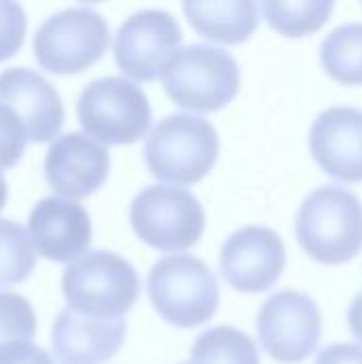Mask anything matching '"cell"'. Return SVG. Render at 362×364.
Listing matches in <instances>:
<instances>
[{
	"mask_svg": "<svg viewBox=\"0 0 362 364\" xmlns=\"http://www.w3.org/2000/svg\"><path fill=\"white\" fill-rule=\"evenodd\" d=\"M314 160L335 179L362 181V109L331 107L322 111L309 132Z\"/></svg>",
	"mask_w": 362,
	"mask_h": 364,
	"instance_id": "obj_14",
	"label": "cell"
},
{
	"mask_svg": "<svg viewBox=\"0 0 362 364\" xmlns=\"http://www.w3.org/2000/svg\"><path fill=\"white\" fill-rule=\"evenodd\" d=\"M109 47V26L90 6H68L47 17L32 41L38 64L55 75L81 73Z\"/></svg>",
	"mask_w": 362,
	"mask_h": 364,
	"instance_id": "obj_7",
	"label": "cell"
},
{
	"mask_svg": "<svg viewBox=\"0 0 362 364\" xmlns=\"http://www.w3.org/2000/svg\"><path fill=\"white\" fill-rule=\"evenodd\" d=\"M143 154L154 177L190 186L207 177L218 162L220 136L209 119L175 113L160 119L147 134Z\"/></svg>",
	"mask_w": 362,
	"mask_h": 364,
	"instance_id": "obj_2",
	"label": "cell"
},
{
	"mask_svg": "<svg viewBox=\"0 0 362 364\" xmlns=\"http://www.w3.org/2000/svg\"><path fill=\"white\" fill-rule=\"evenodd\" d=\"M286 267V247L280 235L267 226H245L222 245L220 271L239 292H265L280 279Z\"/></svg>",
	"mask_w": 362,
	"mask_h": 364,
	"instance_id": "obj_11",
	"label": "cell"
},
{
	"mask_svg": "<svg viewBox=\"0 0 362 364\" xmlns=\"http://www.w3.org/2000/svg\"><path fill=\"white\" fill-rule=\"evenodd\" d=\"M107 175V147L83 132L58 136L45 156V179L60 198H85L105 183Z\"/></svg>",
	"mask_w": 362,
	"mask_h": 364,
	"instance_id": "obj_12",
	"label": "cell"
},
{
	"mask_svg": "<svg viewBox=\"0 0 362 364\" xmlns=\"http://www.w3.org/2000/svg\"><path fill=\"white\" fill-rule=\"evenodd\" d=\"M258 2L254 0H186L183 13L190 26L205 38L239 45L258 28Z\"/></svg>",
	"mask_w": 362,
	"mask_h": 364,
	"instance_id": "obj_17",
	"label": "cell"
},
{
	"mask_svg": "<svg viewBox=\"0 0 362 364\" xmlns=\"http://www.w3.org/2000/svg\"><path fill=\"white\" fill-rule=\"evenodd\" d=\"M154 309L179 328H192L211 320L220 303V286L213 271L194 256H166L147 277Z\"/></svg>",
	"mask_w": 362,
	"mask_h": 364,
	"instance_id": "obj_4",
	"label": "cell"
},
{
	"mask_svg": "<svg viewBox=\"0 0 362 364\" xmlns=\"http://www.w3.org/2000/svg\"><path fill=\"white\" fill-rule=\"evenodd\" d=\"M181 41L183 32L171 13L143 9L119 26L113 55L124 75L137 81H156L179 53Z\"/></svg>",
	"mask_w": 362,
	"mask_h": 364,
	"instance_id": "obj_9",
	"label": "cell"
},
{
	"mask_svg": "<svg viewBox=\"0 0 362 364\" xmlns=\"http://www.w3.org/2000/svg\"><path fill=\"white\" fill-rule=\"evenodd\" d=\"M36 316L28 299L15 292H0V348L17 341H32Z\"/></svg>",
	"mask_w": 362,
	"mask_h": 364,
	"instance_id": "obj_22",
	"label": "cell"
},
{
	"mask_svg": "<svg viewBox=\"0 0 362 364\" xmlns=\"http://www.w3.org/2000/svg\"><path fill=\"white\" fill-rule=\"evenodd\" d=\"M316 364H362V348L354 343L329 346L320 352Z\"/></svg>",
	"mask_w": 362,
	"mask_h": 364,
	"instance_id": "obj_26",
	"label": "cell"
},
{
	"mask_svg": "<svg viewBox=\"0 0 362 364\" xmlns=\"http://www.w3.org/2000/svg\"><path fill=\"white\" fill-rule=\"evenodd\" d=\"M348 324H350V331L352 335L362 343V294H358L352 305H350V311H348Z\"/></svg>",
	"mask_w": 362,
	"mask_h": 364,
	"instance_id": "obj_27",
	"label": "cell"
},
{
	"mask_svg": "<svg viewBox=\"0 0 362 364\" xmlns=\"http://www.w3.org/2000/svg\"><path fill=\"white\" fill-rule=\"evenodd\" d=\"M301 247L322 264H344L362 250V203L341 186H322L301 205L297 215Z\"/></svg>",
	"mask_w": 362,
	"mask_h": 364,
	"instance_id": "obj_1",
	"label": "cell"
},
{
	"mask_svg": "<svg viewBox=\"0 0 362 364\" xmlns=\"http://www.w3.org/2000/svg\"><path fill=\"white\" fill-rule=\"evenodd\" d=\"M324 70L344 85H362V23H344L320 45Z\"/></svg>",
	"mask_w": 362,
	"mask_h": 364,
	"instance_id": "obj_18",
	"label": "cell"
},
{
	"mask_svg": "<svg viewBox=\"0 0 362 364\" xmlns=\"http://www.w3.org/2000/svg\"><path fill=\"white\" fill-rule=\"evenodd\" d=\"M124 337V318H92L68 307L53 320L51 348L60 364H100L117 354Z\"/></svg>",
	"mask_w": 362,
	"mask_h": 364,
	"instance_id": "obj_16",
	"label": "cell"
},
{
	"mask_svg": "<svg viewBox=\"0 0 362 364\" xmlns=\"http://www.w3.org/2000/svg\"><path fill=\"white\" fill-rule=\"evenodd\" d=\"M0 364H53V358L30 341H17L0 348Z\"/></svg>",
	"mask_w": 362,
	"mask_h": 364,
	"instance_id": "obj_25",
	"label": "cell"
},
{
	"mask_svg": "<svg viewBox=\"0 0 362 364\" xmlns=\"http://www.w3.org/2000/svg\"><path fill=\"white\" fill-rule=\"evenodd\" d=\"M62 292L70 309L92 318H124L139 299L134 267L115 252L94 250L75 260L62 275Z\"/></svg>",
	"mask_w": 362,
	"mask_h": 364,
	"instance_id": "obj_3",
	"label": "cell"
},
{
	"mask_svg": "<svg viewBox=\"0 0 362 364\" xmlns=\"http://www.w3.org/2000/svg\"><path fill=\"white\" fill-rule=\"evenodd\" d=\"M36 267V252L30 232L13 222L0 218V286L21 284Z\"/></svg>",
	"mask_w": 362,
	"mask_h": 364,
	"instance_id": "obj_21",
	"label": "cell"
},
{
	"mask_svg": "<svg viewBox=\"0 0 362 364\" xmlns=\"http://www.w3.org/2000/svg\"><path fill=\"white\" fill-rule=\"evenodd\" d=\"M28 141L26 126L4 105H0V168H9L23 156Z\"/></svg>",
	"mask_w": 362,
	"mask_h": 364,
	"instance_id": "obj_24",
	"label": "cell"
},
{
	"mask_svg": "<svg viewBox=\"0 0 362 364\" xmlns=\"http://www.w3.org/2000/svg\"><path fill=\"white\" fill-rule=\"evenodd\" d=\"M0 105L21 119L32 143L51 141L62 130V98L53 83L34 68L13 66L0 73Z\"/></svg>",
	"mask_w": 362,
	"mask_h": 364,
	"instance_id": "obj_13",
	"label": "cell"
},
{
	"mask_svg": "<svg viewBox=\"0 0 362 364\" xmlns=\"http://www.w3.org/2000/svg\"><path fill=\"white\" fill-rule=\"evenodd\" d=\"M194 364H260L250 335L233 326H215L198 335L192 348Z\"/></svg>",
	"mask_w": 362,
	"mask_h": 364,
	"instance_id": "obj_19",
	"label": "cell"
},
{
	"mask_svg": "<svg viewBox=\"0 0 362 364\" xmlns=\"http://www.w3.org/2000/svg\"><path fill=\"white\" fill-rule=\"evenodd\" d=\"M162 81L177 107L211 113L237 96L241 73L237 60L226 49L188 45L173 58Z\"/></svg>",
	"mask_w": 362,
	"mask_h": 364,
	"instance_id": "obj_5",
	"label": "cell"
},
{
	"mask_svg": "<svg viewBox=\"0 0 362 364\" xmlns=\"http://www.w3.org/2000/svg\"><path fill=\"white\" fill-rule=\"evenodd\" d=\"M333 6V0H267L260 4L267 23L280 34L292 38L320 30L329 21Z\"/></svg>",
	"mask_w": 362,
	"mask_h": 364,
	"instance_id": "obj_20",
	"label": "cell"
},
{
	"mask_svg": "<svg viewBox=\"0 0 362 364\" xmlns=\"http://www.w3.org/2000/svg\"><path fill=\"white\" fill-rule=\"evenodd\" d=\"M77 117L100 145H130L149 130L151 105L134 81L102 77L83 87L77 100Z\"/></svg>",
	"mask_w": 362,
	"mask_h": 364,
	"instance_id": "obj_6",
	"label": "cell"
},
{
	"mask_svg": "<svg viewBox=\"0 0 362 364\" xmlns=\"http://www.w3.org/2000/svg\"><path fill=\"white\" fill-rule=\"evenodd\" d=\"M183 364H194V363H183Z\"/></svg>",
	"mask_w": 362,
	"mask_h": 364,
	"instance_id": "obj_29",
	"label": "cell"
},
{
	"mask_svg": "<svg viewBox=\"0 0 362 364\" xmlns=\"http://www.w3.org/2000/svg\"><path fill=\"white\" fill-rule=\"evenodd\" d=\"M258 339L265 352L286 364L309 358L322 335V316L314 299L297 290L275 292L258 311Z\"/></svg>",
	"mask_w": 362,
	"mask_h": 364,
	"instance_id": "obj_10",
	"label": "cell"
},
{
	"mask_svg": "<svg viewBox=\"0 0 362 364\" xmlns=\"http://www.w3.org/2000/svg\"><path fill=\"white\" fill-rule=\"evenodd\" d=\"M28 232L41 256L53 262H70L90 247L92 220L79 203L49 196L30 211Z\"/></svg>",
	"mask_w": 362,
	"mask_h": 364,
	"instance_id": "obj_15",
	"label": "cell"
},
{
	"mask_svg": "<svg viewBox=\"0 0 362 364\" xmlns=\"http://www.w3.org/2000/svg\"><path fill=\"white\" fill-rule=\"evenodd\" d=\"M130 224L143 243L162 252H181L198 243L205 230V211L190 190L149 186L134 196Z\"/></svg>",
	"mask_w": 362,
	"mask_h": 364,
	"instance_id": "obj_8",
	"label": "cell"
},
{
	"mask_svg": "<svg viewBox=\"0 0 362 364\" xmlns=\"http://www.w3.org/2000/svg\"><path fill=\"white\" fill-rule=\"evenodd\" d=\"M6 194H9V186H6V179H4V175L0 173V211L4 209V203H6Z\"/></svg>",
	"mask_w": 362,
	"mask_h": 364,
	"instance_id": "obj_28",
	"label": "cell"
},
{
	"mask_svg": "<svg viewBox=\"0 0 362 364\" xmlns=\"http://www.w3.org/2000/svg\"><path fill=\"white\" fill-rule=\"evenodd\" d=\"M26 36V11L19 2L0 0V62L13 58Z\"/></svg>",
	"mask_w": 362,
	"mask_h": 364,
	"instance_id": "obj_23",
	"label": "cell"
}]
</instances>
